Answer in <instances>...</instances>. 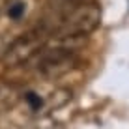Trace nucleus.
Wrapping results in <instances>:
<instances>
[{
  "mask_svg": "<svg viewBox=\"0 0 129 129\" xmlns=\"http://www.w3.org/2000/svg\"><path fill=\"white\" fill-rule=\"evenodd\" d=\"M97 24H99V10L90 4H82L75 10H69L62 17L52 30V36L56 34V38H84Z\"/></svg>",
  "mask_w": 129,
  "mask_h": 129,
  "instance_id": "1",
  "label": "nucleus"
},
{
  "mask_svg": "<svg viewBox=\"0 0 129 129\" xmlns=\"http://www.w3.org/2000/svg\"><path fill=\"white\" fill-rule=\"evenodd\" d=\"M23 13H24V4L23 2H17V4H13V6H10V10H8V15H10V19H21L23 17Z\"/></svg>",
  "mask_w": 129,
  "mask_h": 129,
  "instance_id": "4",
  "label": "nucleus"
},
{
  "mask_svg": "<svg viewBox=\"0 0 129 129\" xmlns=\"http://www.w3.org/2000/svg\"><path fill=\"white\" fill-rule=\"evenodd\" d=\"M26 101H28V105L32 107L34 110H39V107L43 105V101L39 99V95H36V94H32V92H30V94H26Z\"/></svg>",
  "mask_w": 129,
  "mask_h": 129,
  "instance_id": "5",
  "label": "nucleus"
},
{
  "mask_svg": "<svg viewBox=\"0 0 129 129\" xmlns=\"http://www.w3.org/2000/svg\"><path fill=\"white\" fill-rule=\"evenodd\" d=\"M39 45H41V34L39 32H30L23 36L21 39H17L15 43H13V47L10 49V52H8V62L10 64H19V62H23L26 58H30L32 54L39 51Z\"/></svg>",
  "mask_w": 129,
  "mask_h": 129,
  "instance_id": "2",
  "label": "nucleus"
},
{
  "mask_svg": "<svg viewBox=\"0 0 129 129\" xmlns=\"http://www.w3.org/2000/svg\"><path fill=\"white\" fill-rule=\"evenodd\" d=\"M69 99H71V92H69V90H58L56 94H52V99H51V109H58V107L66 105Z\"/></svg>",
  "mask_w": 129,
  "mask_h": 129,
  "instance_id": "3",
  "label": "nucleus"
}]
</instances>
